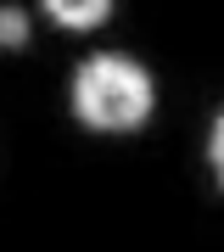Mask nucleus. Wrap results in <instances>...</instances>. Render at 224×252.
Listing matches in <instances>:
<instances>
[{
	"label": "nucleus",
	"instance_id": "obj_1",
	"mask_svg": "<svg viewBox=\"0 0 224 252\" xmlns=\"http://www.w3.org/2000/svg\"><path fill=\"white\" fill-rule=\"evenodd\" d=\"M152 79H146V67H134L129 56L118 51H101L90 56L79 67V79H73V112H79L84 129H140L146 118H152Z\"/></svg>",
	"mask_w": 224,
	"mask_h": 252
},
{
	"label": "nucleus",
	"instance_id": "obj_2",
	"mask_svg": "<svg viewBox=\"0 0 224 252\" xmlns=\"http://www.w3.org/2000/svg\"><path fill=\"white\" fill-rule=\"evenodd\" d=\"M45 11L62 28H96V23H107L112 0H45Z\"/></svg>",
	"mask_w": 224,
	"mask_h": 252
},
{
	"label": "nucleus",
	"instance_id": "obj_3",
	"mask_svg": "<svg viewBox=\"0 0 224 252\" xmlns=\"http://www.w3.org/2000/svg\"><path fill=\"white\" fill-rule=\"evenodd\" d=\"M0 45H6V51L28 45V11L23 6H0Z\"/></svg>",
	"mask_w": 224,
	"mask_h": 252
},
{
	"label": "nucleus",
	"instance_id": "obj_4",
	"mask_svg": "<svg viewBox=\"0 0 224 252\" xmlns=\"http://www.w3.org/2000/svg\"><path fill=\"white\" fill-rule=\"evenodd\" d=\"M207 157H213V174H219V185H224V118L213 124V146H207Z\"/></svg>",
	"mask_w": 224,
	"mask_h": 252
}]
</instances>
